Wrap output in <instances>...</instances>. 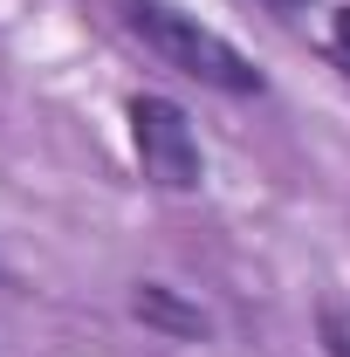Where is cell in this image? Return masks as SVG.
Listing matches in <instances>:
<instances>
[{
  "label": "cell",
  "mask_w": 350,
  "mask_h": 357,
  "mask_svg": "<svg viewBox=\"0 0 350 357\" xmlns=\"http://www.w3.org/2000/svg\"><path fill=\"white\" fill-rule=\"evenodd\" d=\"M117 7H124V28L165 69H178V76H192V83H206V89H227V96H261V69L227 42V35L199 28L192 14H178L172 0H117Z\"/></svg>",
  "instance_id": "obj_1"
},
{
  "label": "cell",
  "mask_w": 350,
  "mask_h": 357,
  "mask_svg": "<svg viewBox=\"0 0 350 357\" xmlns=\"http://www.w3.org/2000/svg\"><path fill=\"white\" fill-rule=\"evenodd\" d=\"M131 144L158 192H199V137L172 96H131Z\"/></svg>",
  "instance_id": "obj_2"
},
{
  "label": "cell",
  "mask_w": 350,
  "mask_h": 357,
  "mask_svg": "<svg viewBox=\"0 0 350 357\" xmlns=\"http://www.w3.org/2000/svg\"><path fill=\"white\" fill-rule=\"evenodd\" d=\"M131 310L144 316L151 330H172V337H206V316H199V310H185L172 289H158V282H144V289H137V296H131Z\"/></svg>",
  "instance_id": "obj_3"
},
{
  "label": "cell",
  "mask_w": 350,
  "mask_h": 357,
  "mask_svg": "<svg viewBox=\"0 0 350 357\" xmlns=\"http://www.w3.org/2000/svg\"><path fill=\"white\" fill-rule=\"evenodd\" d=\"M316 330H323V351L330 357H350V310H323Z\"/></svg>",
  "instance_id": "obj_4"
},
{
  "label": "cell",
  "mask_w": 350,
  "mask_h": 357,
  "mask_svg": "<svg viewBox=\"0 0 350 357\" xmlns=\"http://www.w3.org/2000/svg\"><path fill=\"white\" fill-rule=\"evenodd\" d=\"M330 48L344 55V69H350V7H337V14H330Z\"/></svg>",
  "instance_id": "obj_5"
},
{
  "label": "cell",
  "mask_w": 350,
  "mask_h": 357,
  "mask_svg": "<svg viewBox=\"0 0 350 357\" xmlns=\"http://www.w3.org/2000/svg\"><path fill=\"white\" fill-rule=\"evenodd\" d=\"M268 7H309V0H268Z\"/></svg>",
  "instance_id": "obj_6"
}]
</instances>
